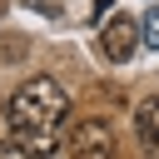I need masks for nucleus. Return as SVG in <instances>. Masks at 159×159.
<instances>
[{"mask_svg":"<svg viewBox=\"0 0 159 159\" xmlns=\"http://www.w3.org/2000/svg\"><path fill=\"white\" fill-rule=\"evenodd\" d=\"M70 154L75 159H114V129L104 119H80V129L70 134Z\"/></svg>","mask_w":159,"mask_h":159,"instance_id":"nucleus-3","label":"nucleus"},{"mask_svg":"<svg viewBox=\"0 0 159 159\" xmlns=\"http://www.w3.org/2000/svg\"><path fill=\"white\" fill-rule=\"evenodd\" d=\"M99 50H104V60H114V65L134 60V50H139V25H134V15H109L104 30H99Z\"/></svg>","mask_w":159,"mask_h":159,"instance_id":"nucleus-2","label":"nucleus"},{"mask_svg":"<svg viewBox=\"0 0 159 159\" xmlns=\"http://www.w3.org/2000/svg\"><path fill=\"white\" fill-rule=\"evenodd\" d=\"M70 114V94L55 84V80H25L15 94H10V144L25 154V159H40L60 144V124Z\"/></svg>","mask_w":159,"mask_h":159,"instance_id":"nucleus-1","label":"nucleus"},{"mask_svg":"<svg viewBox=\"0 0 159 159\" xmlns=\"http://www.w3.org/2000/svg\"><path fill=\"white\" fill-rule=\"evenodd\" d=\"M134 134H139V149H144V154H159V94L139 99V109H134Z\"/></svg>","mask_w":159,"mask_h":159,"instance_id":"nucleus-4","label":"nucleus"},{"mask_svg":"<svg viewBox=\"0 0 159 159\" xmlns=\"http://www.w3.org/2000/svg\"><path fill=\"white\" fill-rule=\"evenodd\" d=\"M139 45H149V50H159V5L144 15V30H139Z\"/></svg>","mask_w":159,"mask_h":159,"instance_id":"nucleus-5","label":"nucleus"}]
</instances>
